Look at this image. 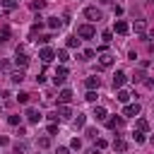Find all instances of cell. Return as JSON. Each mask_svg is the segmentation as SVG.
Segmentation results:
<instances>
[{
	"label": "cell",
	"instance_id": "36",
	"mask_svg": "<svg viewBox=\"0 0 154 154\" xmlns=\"http://www.w3.org/2000/svg\"><path fill=\"white\" fill-rule=\"evenodd\" d=\"M55 132H58V125L51 123V125H48V135H55Z\"/></svg>",
	"mask_w": 154,
	"mask_h": 154
},
{
	"label": "cell",
	"instance_id": "39",
	"mask_svg": "<svg viewBox=\"0 0 154 154\" xmlns=\"http://www.w3.org/2000/svg\"><path fill=\"white\" fill-rule=\"evenodd\" d=\"M67 152H70L67 147H58V149H55V154H67Z\"/></svg>",
	"mask_w": 154,
	"mask_h": 154
},
{
	"label": "cell",
	"instance_id": "10",
	"mask_svg": "<svg viewBox=\"0 0 154 154\" xmlns=\"http://www.w3.org/2000/svg\"><path fill=\"white\" fill-rule=\"evenodd\" d=\"M70 101H72V91L70 89H63L58 94V103H70Z\"/></svg>",
	"mask_w": 154,
	"mask_h": 154
},
{
	"label": "cell",
	"instance_id": "7",
	"mask_svg": "<svg viewBox=\"0 0 154 154\" xmlns=\"http://www.w3.org/2000/svg\"><path fill=\"white\" fill-rule=\"evenodd\" d=\"M125 79H128V77H125V72H120V70H118V72L113 75V89H123Z\"/></svg>",
	"mask_w": 154,
	"mask_h": 154
},
{
	"label": "cell",
	"instance_id": "17",
	"mask_svg": "<svg viewBox=\"0 0 154 154\" xmlns=\"http://www.w3.org/2000/svg\"><path fill=\"white\" fill-rule=\"evenodd\" d=\"M113 149H116V152H125V149H128V142H125V140H120V137H116Z\"/></svg>",
	"mask_w": 154,
	"mask_h": 154
},
{
	"label": "cell",
	"instance_id": "8",
	"mask_svg": "<svg viewBox=\"0 0 154 154\" xmlns=\"http://www.w3.org/2000/svg\"><path fill=\"white\" fill-rule=\"evenodd\" d=\"M38 58H41L43 63H51V60L55 58V51H53V48H41V53H38Z\"/></svg>",
	"mask_w": 154,
	"mask_h": 154
},
{
	"label": "cell",
	"instance_id": "38",
	"mask_svg": "<svg viewBox=\"0 0 154 154\" xmlns=\"http://www.w3.org/2000/svg\"><path fill=\"white\" fill-rule=\"evenodd\" d=\"M82 55H84V58H87V60H89V58H94V51H91V48H87V51H84V53H82Z\"/></svg>",
	"mask_w": 154,
	"mask_h": 154
},
{
	"label": "cell",
	"instance_id": "32",
	"mask_svg": "<svg viewBox=\"0 0 154 154\" xmlns=\"http://www.w3.org/2000/svg\"><path fill=\"white\" fill-rule=\"evenodd\" d=\"M43 5H46V2H43V0H34V2H31V10H41V7H43Z\"/></svg>",
	"mask_w": 154,
	"mask_h": 154
},
{
	"label": "cell",
	"instance_id": "4",
	"mask_svg": "<svg viewBox=\"0 0 154 154\" xmlns=\"http://www.w3.org/2000/svg\"><path fill=\"white\" fill-rule=\"evenodd\" d=\"M55 113H58V118H63V120H70V118H72V108H70L67 103H58V111H55Z\"/></svg>",
	"mask_w": 154,
	"mask_h": 154
},
{
	"label": "cell",
	"instance_id": "20",
	"mask_svg": "<svg viewBox=\"0 0 154 154\" xmlns=\"http://www.w3.org/2000/svg\"><path fill=\"white\" fill-rule=\"evenodd\" d=\"M135 125H137V130H140V132H147V130H149V123H147L144 118H137V123H135Z\"/></svg>",
	"mask_w": 154,
	"mask_h": 154
},
{
	"label": "cell",
	"instance_id": "29",
	"mask_svg": "<svg viewBox=\"0 0 154 154\" xmlns=\"http://www.w3.org/2000/svg\"><path fill=\"white\" fill-rule=\"evenodd\" d=\"M17 101H19V103H29V94H26V91H19Z\"/></svg>",
	"mask_w": 154,
	"mask_h": 154
},
{
	"label": "cell",
	"instance_id": "16",
	"mask_svg": "<svg viewBox=\"0 0 154 154\" xmlns=\"http://www.w3.org/2000/svg\"><path fill=\"white\" fill-rule=\"evenodd\" d=\"M91 116H94V118H96V120H106V116H108V113H106V108H103V106H96V108H94V113H91Z\"/></svg>",
	"mask_w": 154,
	"mask_h": 154
},
{
	"label": "cell",
	"instance_id": "18",
	"mask_svg": "<svg viewBox=\"0 0 154 154\" xmlns=\"http://www.w3.org/2000/svg\"><path fill=\"white\" fill-rule=\"evenodd\" d=\"M120 103H128L130 101V91H125V89H118V96H116Z\"/></svg>",
	"mask_w": 154,
	"mask_h": 154
},
{
	"label": "cell",
	"instance_id": "27",
	"mask_svg": "<svg viewBox=\"0 0 154 154\" xmlns=\"http://www.w3.org/2000/svg\"><path fill=\"white\" fill-rule=\"evenodd\" d=\"M7 38H10V26H2V29H0V43L7 41Z\"/></svg>",
	"mask_w": 154,
	"mask_h": 154
},
{
	"label": "cell",
	"instance_id": "42",
	"mask_svg": "<svg viewBox=\"0 0 154 154\" xmlns=\"http://www.w3.org/2000/svg\"><path fill=\"white\" fill-rule=\"evenodd\" d=\"M152 144H154V135H152Z\"/></svg>",
	"mask_w": 154,
	"mask_h": 154
},
{
	"label": "cell",
	"instance_id": "28",
	"mask_svg": "<svg viewBox=\"0 0 154 154\" xmlns=\"http://www.w3.org/2000/svg\"><path fill=\"white\" fill-rule=\"evenodd\" d=\"M77 46H79V38L77 36H70L67 38V48H77Z\"/></svg>",
	"mask_w": 154,
	"mask_h": 154
},
{
	"label": "cell",
	"instance_id": "3",
	"mask_svg": "<svg viewBox=\"0 0 154 154\" xmlns=\"http://www.w3.org/2000/svg\"><path fill=\"white\" fill-rule=\"evenodd\" d=\"M142 111V106L135 101V103H125V108H123V116H128V118H135L137 113Z\"/></svg>",
	"mask_w": 154,
	"mask_h": 154
},
{
	"label": "cell",
	"instance_id": "43",
	"mask_svg": "<svg viewBox=\"0 0 154 154\" xmlns=\"http://www.w3.org/2000/svg\"><path fill=\"white\" fill-rule=\"evenodd\" d=\"M147 2H154V0H147Z\"/></svg>",
	"mask_w": 154,
	"mask_h": 154
},
{
	"label": "cell",
	"instance_id": "11",
	"mask_svg": "<svg viewBox=\"0 0 154 154\" xmlns=\"http://www.w3.org/2000/svg\"><path fill=\"white\" fill-rule=\"evenodd\" d=\"M132 31H135V34H144V31H147V22H144V19H137V22L132 24Z\"/></svg>",
	"mask_w": 154,
	"mask_h": 154
},
{
	"label": "cell",
	"instance_id": "24",
	"mask_svg": "<svg viewBox=\"0 0 154 154\" xmlns=\"http://www.w3.org/2000/svg\"><path fill=\"white\" fill-rule=\"evenodd\" d=\"M17 5H19L17 0H2V7L5 10H17Z\"/></svg>",
	"mask_w": 154,
	"mask_h": 154
},
{
	"label": "cell",
	"instance_id": "5",
	"mask_svg": "<svg viewBox=\"0 0 154 154\" xmlns=\"http://www.w3.org/2000/svg\"><path fill=\"white\" fill-rule=\"evenodd\" d=\"M67 75H70V72H67V67H65V65H60V67L55 70V77H53V82H55V84H63V82L67 79Z\"/></svg>",
	"mask_w": 154,
	"mask_h": 154
},
{
	"label": "cell",
	"instance_id": "37",
	"mask_svg": "<svg viewBox=\"0 0 154 154\" xmlns=\"http://www.w3.org/2000/svg\"><path fill=\"white\" fill-rule=\"evenodd\" d=\"M106 144H108V142H106V140H101V137H96V147H99V149H103V147H106Z\"/></svg>",
	"mask_w": 154,
	"mask_h": 154
},
{
	"label": "cell",
	"instance_id": "21",
	"mask_svg": "<svg viewBox=\"0 0 154 154\" xmlns=\"http://www.w3.org/2000/svg\"><path fill=\"white\" fill-rule=\"evenodd\" d=\"M48 26H51V29H60V26H63V22H60L58 17H51V19H48Z\"/></svg>",
	"mask_w": 154,
	"mask_h": 154
},
{
	"label": "cell",
	"instance_id": "44",
	"mask_svg": "<svg viewBox=\"0 0 154 154\" xmlns=\"http://www.w3.org/2000/svg\"><path fill=\"white\" fill-rule=\"evenodd\" d=\"M0 106H2V101H0Z\"/></svg>",
	"mask_w": 154,
	"mask_h": 154
},
{
	"label": "cell",
	"instance_id": "40",
	"mask_svg": "<svg viewBox=\"0 0 154 154\" xmlns=\"http://www.w3.org/2000/svg\"><path fill=\"white\" fill-rule=\"evenodd\" d=\"M87 154H101V149L99 147H91V149H87Z\"/></svg>",
	"mask_w": 154,
	"mask_h": 154
},
{
	"label": "cell",
	"instance_id": "23",
	"mask_svg": "<svg viewBox=\"0 0 154 154\" xmlns=\"http://www.w3.org/2000/svg\"><path fill=\"white\" fill-rule=\"evenodd\" d=\"M26 149H29V147H26L24 142H17V144H14V154H26Z\"/></svg>",
	"mask_w": 154,
	"mask_h": 154
},
{
	"label": "cell",
	"instance_id": "22",
	"mask_svg": "<svg viewBox=\"0 0 154 154\" xmlns=\"http://www.w3.org/2000/svg\"><path fill=\"white\" fill-rule=\"evenodd\" d=\"M10 77H12V82H17V84H19V82L24 79V72H22V70H14V72H12Z\"/></svg>",
	"mask_w": 154,
	"mask_h": 154
},
{
	"label": "cell",
	"instance_id": "13",
	"mask_svg": "<svg viewBox=\"0 0 154 154\" xmlns=\"http://www.w3.org/2000/svg\"><path fill=\"white\" fill-rule=\"evenodd\" d=\"M99 84H101L99 77H87V79H84V87H87V89H99Z\"/></svg>",
	"mask_w": 154,
	"mask_h": 154
},
{
	"label": "cell",
	"instance_id": "31",
	"mask_svg": "<svg viewBox=\"0 0 154 154\" xmlns=\"http://www.w3.org/2000/svg\"><path fill=\"white\" fill-rule=\"evenodd\" d=\"M84 99H87V101H91V103H94V101H96V91H94V89H89V91H87V96H84Z\"/></svg>",
	"mask_w": 154,
	"mask_h": 154
},
{
	"label": "cell",
	"instance_id": "30",
	"mask_svg": "<svg viewBox=\"0 0 154 154\" xmlns=\"http://www.w3.org/2000/svg\"><path fill=\"white\" fill-rule=\"evenodd\" d=\"M101 38H103V41H106V43H108V41H111V38H113V31H111V29H106V31H103V34H101Z\"/></svg>",
	"mask_w": 154,
	"mask_h": 154
},
{
	"label": "cell",
	"instance_id": "34",
	"mask_svg": "<svg viewBox=\"0 0 154 154\" xmlns=\"http://www.w3.org/2000/svg\"><path fill=\"white\" fill-rule=\"evenodd\" d=\"M79 147H82V142H79L77 137H75V140H70V149H79Z\"/></svg>",
	"mask_w": 154,
	"mask_h": 154
},
{
	"label": "cell",
	"instance_id": "33",
	"mask_svg": "<svg viewBox=\"0 0 154 154\" xmlns=\"http://www.w3.org/2000/svg\"><path fill=\"white\" fill-rule=\"evenodd\" d=\"M7 123H10V125H14V128H17V125H19V116H10V118H7Z\"/></svg>",
	"mask_w": 154,
	"mask_h": 154
},
{
	"label": "cell",
	"instance_id": "25",
	"mask_svg": "<svg viewBox=\"0 0 154 154\" xmlns=\"http://www.w3.org/2000/svg\"><path fill=\"white\" fill-rule=\"evenodd\" d=\"M55 58H58L60 63H67V60H70V55H67V51H58V53H55Z\"/></svg>",
	"mask_w": 154,
	"mask_h": 154
},
{
	"label": "cell",
	"instance_id": "26",
	"mask_svg": "<svg viewBox=\"0 0 154 154\" xmlns=\"http://www.w3.org/2000/svg\"><path fill=\"white\" fill-rule=\"evenodd\" d=\"M132 140H135L137 144H142V142H144L147 137H144V132H140V130H137V132H132Z\"/></svg>",
	"mask_w": 154,
	"mask_h": 154
},
{
	"label": "cell",
	"instance_id": "9",
	"mask_svg": "<svg viewBox=\"0 0 154 154\" xmlns=\"http://www.w3.org/2000/svg\"><path fill=\"white\" fill-rule=\"evenodd\" d=\"M113 31H116V34H128V31H130V26H128V22L118 19V22H116V26H113Z\"/></svg>",
	"mask_w": 154,
	"mask_h": 154
},
{
	"label": "cell",
	"instance_id": "15",
	"mask_svg": "<svg viewBox=\"0 0 154 154\" xmlns=\"http://www.w3.org/2000/svg\"><path fill=\"white\" fill-rule=\"evenodd\" d=\"M99 63H101L103 67H111V65H113V55H111V53H101V58H99Z\"/></svg>",
	"mask_w": 154,
	"mask_h": 154
},
{
	"label": "cell",
	"instance_id": "12",
	"mask_svg": "<svg viewBox=\"0 0 154 154\" xmlns=\"http://www.w3.org/2000/svg\"><path fill=\"white\" fill-rule=\"evenodd\" d=\"M14 63H17L19 67H26V65H29V55H24V53H19V51H17V55H14Z\"/></svg>",
	"mask_w": 154,
	"mask_h": 154
},
{
	"label": "cell",
	"instance_id": "1",
	"mask_svg": "<svg viewBox=\"0 0 154 154\" xmlns=\"http://www.w3.org/2000/svg\"><path fill=\"white\" fill-rule=\"evenodd\" d=\"M94 34H96V31H94L91 24H79V26H77V36H79V38H94Z\"/></svg>",
	"mask_w": 154,
	"mask_h": 154
},
{
	"label": "cell",
	"instance_id": "2",
	"mask_svg": "<svg viewBox=\"0 0 154 154\" xmlns=\"http://www.w3.org/2000/svg\"><path fill=\"white\" fill-rule=\"evenodd\" d=\"M84 17H87L89 22H99V19H103V12H101L99 7H87V10H84Z\"/></svg>",
	"mask_w": 154,
	"mask_h": 154
},
{
	"label": "cell",
	"instance_id": "35",
	"mask_svg": "<svg viewBox=\"0 0 154 154\" xmlns=\"http://www.w3.org/2000/svg\"><path fill=\"white\" fill-rule=\"evenodd\" d=\"M48 144H51V140H48V137H41V140H38V147H43V149H46Z\"/></svg>",
	"mask_w": 154,
	"mask_h": 154
},
{
	"label": "cell",
	"instance_id": "6",
	"mask_svg": "<svg viewBox=\"0 0 154 154\" xmlns=\"http://www.w3.org/2000/svg\"><path fill=\"white\" fill-rule=\"evenodd\" d=\"M106 125L111 130H120L123 128V116H113V118H106Z\"/></svg>",
	"mask_w": 154,
	"mask_h": 154
},
{
	"label": "cell",
	"instance_id": "41",
	"mask_svg": "<svg viewBox=\"0 0 154 154\" xmlns=\"http://www.w3.org/2000/svg\"><path fill=\"white\" fill-rule=\"evenodd\" d=\"M7 142H10V140H7V137H5V135H0V147H5V144H7Z\"/></svg>",
	"mask_w": 154,
	"mask_h": 154
},
{
	"label": "cell",
	"instance_id": "14",
	"mask_svg": "<svg viewBox=\"0 0 154 154\" xmlns=\"http://www.w3.org/2000/svg\"><path fill=\"white\" fill-rule=\"evenodd\" d=\"M26 120H29V123H38V120H41V113H38L36 108H29V111H26Z\"/></svg>",
	"mask_w": 154,
	"mask_h": 154
},
{
	"label": "cell",
	"instance_id": "19",
	"mask_svg": "<svg viewBox=\"0 0 154 154\" xmlns=\"http://www.w3.org/2000/svg\"><path fill=\"white\" fill-rule=\"evenodd\" d=\"M84 123H87V116H82V113H77V118L72 120L75 128H84Z\"/></svg>",
	"mask_w": 154,
	"mask_h": 154
}]
</instances>
